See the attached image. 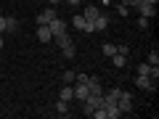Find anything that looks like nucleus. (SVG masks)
<instances>
[{
	"mask_svg": "<svg viewBox=\"0 0 159 119\" xmlns=\"http://www.w3.org/2000/svg\"><path fill=\"white\" fill-rule=\"evenodd\" d=\"M58 42V48H61V53L66 58H74L77 56V48H74V42H72V37H69V34H58V37H53Z\"/></svg>",
	"mask_w": 159,
	"mask_h": 119,
	"instance_id": "nucleus-1",
	"label": "nucleus"
},
{
	"mask_svg": "<svg viewBox=\"0 0 159 119\" xmlns=\"http://www.w3.org/2000/svg\"><path fill=\"white\" fill-rule=\"evenodd\" d=\"M48 29H51V34H53V37H58V34H66L69 32V24L66 21H64V19H53V21H48Z\"/></svg>",
	"mask_w": 159,
	"mask_h": 119,
	"instance_id": "nucleus-2",
	"label": "nucleus"
},
{
	"mask_svg": "<svg viewBox=\"0 0 159 119\" xmlns=\"http://www.w3.org/2000/svg\"><path fill=\"white\" fill-rule=\"evenodd\" d=\"M117 108H119L122 114L133 111V95H130L127 90H122V93H119V98H117Z\"/></svg>",
	"mask_w": 159,
	"mask_h": 119,
	"instance_id": "nucleus-3",
	"label": "nucleus"
},
{
	"mask_svg": "<svg viewBox=\"0 0 159 119\" xmlns=\"http://www.w3.org/2000/svg\"><path fill=\"white\" fill-rule=\"evenodd\" d=\"M72 27H74V29H80V32H93V21H88L82 13H77V16L72 19Z\"/></svg>",
	"mask_w": 159,
	"mask_h": 119,
	"instance_id": "nucleus-4",
	"label": "nucleus"
},
{
	"mask_svg": "<svg viewBox=\"0 0 159 119\" xmlns=\"http://www.w3.org/2000/svg\"><path fill=\"white\" fill-rule=\"evenodd\" d=\"M135 85L141 87V90H157V82H154L148 74H138V77H135Z\"/></svg>",
	"mask_w": 159,
	"mask_h": 119,
	"instance_id": "nucleus-5",
	"label": "nucleus"
},
{
	"mask_svg": "<svg viewBox=\"0 0 159 119\" xmlns=\"http://www.w3.org/2000/svg\"><path fill=\"white\" fill-rule=\"evenodd\" d=\"M37 40L40 42H53V34H51V29H48V24H40L37 27Z\"/></svg>",
	"mask_w": 159,
	"mask_h": 119,
	"instance_id": "nucleus-6",
	"label": "nucleus"
},
{
	"mask_svg": "<svg viewBox=\"0 0 159 119\" xmlns=\"http://www.w3.org/2000/svg\"><path fill=\"white\" fill-rule=\"evenodd\" d=\"M58 16V13H56V8H48V11H43V13H40V16H37V27H40V24H48V21H53V19H56Z\"/></svg>",
	"mask_w": 159,
	"mask_h": 119,
	"instance_id": "nucleus-7",
	"label": "nucleus"
},
{
	"mask_svg": "<svg viewBox=\"0 0 159 119\" xmlns=\"http://www.w3.org/2000/svg\"><path fill=\"white\" fill-rule=\"evenodd\" d=\"M106 27H109V16L98 13V19H93V32H103Z\"/></svg>",
	"mask_w": 159,
	"mask_h": 119,
	"instance_id": "nucleus-8",
	"label": "nucleus"
},
{
	"mask_svg": "<svg viewBox=\"0 0 159 119\" xmlns=\"http://www.w3.org/2000/svg\"><path fill=\"white\" fill-rule=\"evenodd\" d=\"M72 98H74V87L72 85H69V82H64V87H61V93H58V101H72Z\"/></svg>",
	"mask_w": 159,
	"mask_h": 119,
	"instance_id": "nucleus-9",
	"label": "nucleus"
},
{
	"mask_svg": "<svg viewBox=\"0 0 159 119\" xmlns=\"http://www.w3.org/2000/svg\"><path fill=\"white\" fill-rule=\"evenodd\" d=\"M138 13H141V16H146V19H151V16H157V6L141 3V6H138Z\"/></svg>",
	"mask_w": 159,
	"mask_h": 119,
	"instance_id": "nucleus-10",
	"label": "nucleus"
},
{
	"mask_svg": "<svg viewBox=\"0 0 159 119\" xmlns=\"http://www.w3.org/2000/svg\"><path fill=\"white\" fill-rule=\"evenodd\" d=\"M119 93H122V87H111L109 93H103V103H117Z\"/></svg>",
	"mask_w": 159,
	"mask_h": 119,
	"instance_id": "nucleus-11",
	"label": "nucleus"
},
{
	"mask_svg": "<svg viewBox=\"0 0 159 119\" xmlns=\"http://www.w3.org/2000/svg\"><path fill=\"white\" fill-rule=\"evenodd\" d=\"M88 87H90V93L103 95V90H101V79H98V77H88Z\"/></svg>",
	"mask_w": 159,
	"mask_h": 119,
	"instance_id": "nucleus-12",
	"label": "nucleus"
},
{
	"mask_svg": "<svg viewBox=\"0 0 159 119\" xmlns=\"http://www.w3.org/2000/svg\"><path fill=\"white\" fill-rule=\"evenodd\" d=\"M122 117V111L117 108V103H106V119H117Z\"/></svg>",
	"mask_w": 159,
	"mask_h": 119,
	"instance_id": "nucleus-13",
	"label": "nucleus"
},
{
	"mask_svg": "<svg viewBox=\"0 0 159 119\" xmlns=\"http://www.w3.org/2000/svg\"><path fill=\"white\" fill-rule=\"evenodd\" d=\"M98 13H101V11H98L96 6H85V11H82V16H85L88 21H93V19H98Z\"/></svg>",
	"mask_w": 159,
	"mask_h": 119,
	"instance_id": "nucleus-14",
	"label": "nucleus"
},
{
	"mask_svg": "<svg viewBox=\"0 0 159 119\" xmlns=\"http://www.w3.org/2000/svg\"><path fill=\"white\" fill-rule=\"evenodd\" d=\"M111 64H114L117 69H122V66L127 64V56H122V53H114V56H111Z\"/></svg>",
	"mask_w": 159,
	"mask_h": 119,
	"instance_id": "nucleus-15",
	"label": "nucleus"
},
{
	"mask_svg": "<svg viewBox=\"0 0 159 119\" xmlns=\"http://www.w3.org/2000/svg\"><path fill=\"white\" fill-rule=\"evenodd\" d=\"M56 114H58V117H66V114H69V103L66 101H58L56 103Z\"/></svg>",
	"mask_w": 159,
	"mask_h": 119,
	"instance_id": "nucleus-16",
	"label": "nucleus"
},
{
	"mask_svg": "<svg viewBox=\"0 0 159 119\" xmlns=\"http://www.w3.org/2000/svg\"><path fill=\"white\" fill-rule=\"evenodd\" d=\"M19 29V21L13 16H6V32H16Z\"/></svg>",
	"mask_w": 159,
	"mask_h": 119,
	"instance_id": "nucleus-17",
	"label": "nucleus"
},
{
	"mask_svg": "<svg viewBox=\"0 0 159 119\" xmlns=\"http://www.w3.org/2000/svg\"><path fill=\"white\" fill-rule=\"evenodd\" d=\"M101 51H103V56H109V58H111L114 53H117V45H111V42H106V45H103Z\"/></svg>",
	"mask_w": 159,
	"mask_h": 119,
	"instance_id": "nucleus-18",
	"label": "nucleus"
},
{
	"mask_svg": "<svg viewBox=\"0 0 159 119\" xmlns=\"http://www.w3.org/2000/svg\"><path fill=\"white\" fill-rule=\"evenodd\" d=\"M148 64H151V66H159V51H157V48L148 53Z\"/></svg>",
	"mask_w": 159,
	"mask_h": 119,
	"instance_id": "nucleus-19",
	"label": "nucleus"
},
{
	"mask_svg": "<svg viewBox=\"0 0 159 119\" xmlns=\"http://www.w3.org/2000/svg\"><path fill=\"white\" fill-rule=\"evenodd\" d=\"M135 72H138V74H148V72H151V64H148V61H146V64H138Z\"/></svg>",
	"mask_w": 159,
	"mask_h": 119,
	"instance_id": "nucleus-20",
	"label": "nucleus"
},
{
	"mask_svg": "<svg viewBox=\"0 0 159 119\" xmlns=\"http://www.w3.org/2000/svg\"><path fill=\"white\" fill-rule=\"evenodd\" d=\"M135 27H138V29H148V19H146V16H138Z\"/></svg>",
	"mask_w": 159,
	"mask_h": 119,
	"instance_id": "nucleus-21",
	"label": "nucleus"
},
{
	"mask_svg": "<svg viewBox=\"0 0 159 119\" xmlns=\"http://www.w3.org/2000/svg\"><path fill=\"white\" fill-rule=\"evenodd\" d=\"M74 77H77V74H74L72 69H66V72H64V82H69V85L74 82Z\"/></svg>",
	"mask_w": 159,
	"mask_h": 119,
	"instance_id": "nucleus-22",
	"label": "nucleus"
},
{
	"mask_svg": "<svg viewBox=\"0 0 159 119\" xmlns=\"http://www.w3.org/2000/svg\"><path fill=\"white\" fill-rule=\"evenodd\" d=\"M117 11H119V16H127V11H130V8H127L125 3H122V6H117Z\"/></svg>",
	"mask_w": 159,
	"mask_h": 119,
	"instance_id": "nucleus-23",
	"label": "nucleus"
},
{
	"mask_svg": "<svg viewBox=\"0 0 159 119\" xmlns=\"http://www.w3.org/2000/svg\"><path fill=\"white\" fill-rule=\"evenodd\" d=\"M117 53H122V56H127V53H130V48H127V45H117Z\"/></svg>",
	"mask_w": 159,
	"mask_h": 119,
	"instance_id": "nucleus-24",
	"label": "nucleus"
},
{
	"mask_svg": "<svg viewBox=\"0 0 159 119\" xmlns=\"http://www.w3.org/2000/svg\"><path fill=\"white\" fill-rule=\"evenodd\" d=\"M6 32V16H0V34Z\"/></svg>",
	"mask_w": 159,
	"mask_h": 119,
	"instance_id": "nucleus-25",
	"label": "nucleus"
},
{
	"mask_svg": "<svg viewBox=\"0 0 159 119\" xmlns=\"http://www.w3.org/2000/svg\"><path fill=\"white\" fill-rule=\"evenodd\" d=\"M64 3H69V6H80L82 0H64Z\"/></svg>",
	"mask_w": 159,
	"mask_h": 119,
	"instance_id": "nucleus-26",
	"label": "nucleus"
},
{
	"mask_svg": "<svg viewBox=\"0 0 159 119\" xmlns=\"http://www.w3.org/2000/svg\"><path fill=\"white\" fill-rule=\"evenodd\" d=\"M58 3H64V0H48V6H58Z\"/></svg>",
	"mask_w": 159,
	"mask_h": 119,
	"instance_id": "nucleus-27",
	"label": "nucleus"
},
{
	"mask_svg": "<svg viewBox=\"0 0 159 119\" xmlns=\"http://www.w3.org/2000/svg\"><path fill=\"white\" fill-rule=\"evenodd\" d=\"M143 3H148V6H157V3H159V0H143Z\"/></svg>",
	"mask_w": 159,
	"mask_h": 119,
	"instance_id": "nucleus-28",
	"label": "nucleus"
},
{
	"mask_svg": "<svg viewBox=\"0 0 159 119\" xmlns=\"http://www.w3.org/2000/svg\"><path fill=\"white\" fill-rule=\"evenodd\" d=\"M0 48H3V34H0Z\"/></svg>",
	"mask_w": 159,
	"mask_h": 119,
	"instance_id": "nucleus-29",
	"label": "nucleus"
},
{
	"mask_svg": "<svg viewBox=\"0 0 159 119\" xmlns=\"http://www.w3.org/2000/svg\"><path fill=\"white\" fill-rule=\"evenodd\" d=\"M0 16H3V8H0Z\"/></svg>",
	"mask_w": 159,
	"mask_h": 119,
	"instance_id": "nucleus-30",
	"label": "nucleus"
}]
</instances>
